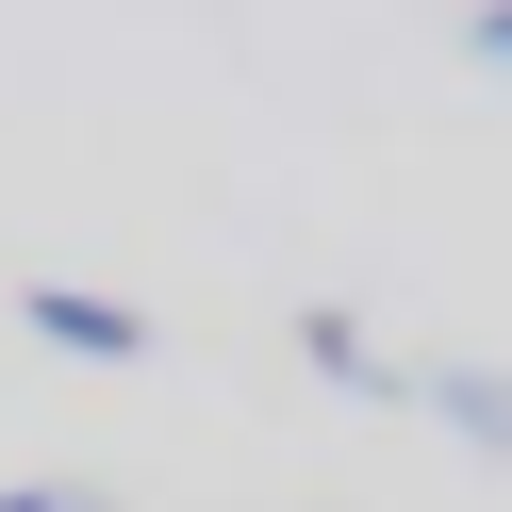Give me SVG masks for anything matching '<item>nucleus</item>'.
<instances>
[{"label":"nucleus","instance_id":"obj_1","mask_svg":"<svg viewBox=\"0 0 512 512\" xmlns=\"http://www.w3.org/2000/svg\"><path fill=\"white\" fill-rule=\"evenodd\" d=\"M34 347H67V364H149V314L133 298H100V281H34Z\"/></svg>","mask_w":512,"mask_h":512},{"label":"nucleus","instance_id":"obj_3","mask_svg":"<svg viewBox=\"0 0 512 512\" xmlns=\"http://www.w3.org/2000/svg\"><path fill=\"white\" fill-rule=\"evenodd\" d=\"M298 347H314V380H380V347L347 331V314H298Z\"/></svg>","mask_w":512,"mask_h":512},{"label":"nucleus","instance_id":"obj_4","mask_svg":"<svg viewBox=\"0 0 512 512\" xmlns=\"http://www.w3.org/2000/svg\"><path fill=\"white\" fill-rule=\"evenodd\" d=\"M0 512H116V496H83V479H17Z\"/></svg>","mask_w":512,"mask_h":512},{"label":"nucleus","instance_id":"obj_2","mask_svg":"<svg viewBox=\"0 0 512 512\" xmlns=\"http://www.w3.org/2000/svg\"><path fill=\"white\" fill-rule=\"evenodd\" d=\"M430 413H446L463 446H512V364H446V380H430Z\"/></svg>","mask_w":512,"mask_h":512},{"label":"nucleus","instance_id":"obj_5","mask_svg":"<svg viewBox=\"0 0 512 512\" xmlns=\"http://www.w3.org/2000/svg\"><path fill=\"white\" fill-rule=\"evenodd\" d=\"M463 34H479V50H496V67H512V0H479V17H463Z\"/></svg>","mask_w":512,"mask_h":512}]
</instances>
